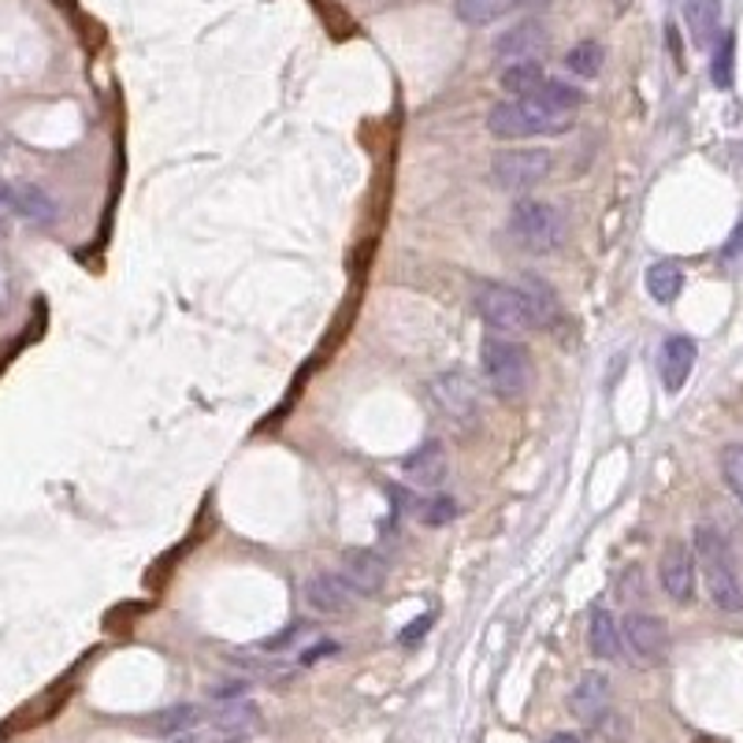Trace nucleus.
I'll return each instance as SVG.
<instances>
[{"label": "nucleus", "mask_w": 743, "mask_h": 743, "mask_svg": "<svg viewBox=\"0 0 743 743\" xmlns=\"http://www.w3.org/2000/svg\"><path fill=\"white\" fill-rule=\"evenodd\" d=\"M691 551H696V562L702 569V580H707V592L714 598V606L725 609V614H743V580L736 558L729 551V539L714 524H696Z\"/></svg>", "instance_id": "1"}, {"label": "nucleus", "mask_w": 743, "mask_h": 743, "mask_svg": "<svg viewBox=\"0 0 743 743\" xmlns=\"http://www.w3.org/2000/svg\"><path fill=\"white\" fill-rule=\"evenodd\" d=\"M473 305H476V312H480V320L495 331L521 335V331L546 328L543 309H539V301L524 287L480 279V283H473Z\"/></svg>", "instance_id": "2"}, {"label": "nucleus", "mask_w": 743, "mask_h": 743, "mask_svg": "<svg viewBox=\"0 0 743 743\" xmlns=\"http://www.w3.org/2000/svg\"><path fill=\"white\" fill-rule=\"evenodd\" d=\"M480 372H484V383L491 386V394H498L502 402L524 399L535 375L532 350L517 339H506V335H484Z\"/></svg>", "instance_id": "3"}, {"label": "nucleus", "mask_w": 743, "mask_h": 743, "mask_svg": "<svg viewBox=\"0 0 743 743\" xmlns=\"http://www.w3.org/2000/svg\"><path fill=\"white\" fill-rule=\"evenodd\" d=\"M573 127V116H562V112H551L543 105H535L532 97H513V100H498V105L487 112V130L502 141H521V138H554L565 135Z\"/></svg>", "instance_id": "4"}, {"label": "nucleus", "mask_w": 743, "mask_h": 743, "mask_svg": "<svg viewBox=\"0 0 743 743\" xmlns=\"http://www.w3.org/2000/svg\"><path fill=\"white\" fill-rule=\"evenodd\" d=\"M510 238L528 253H558L565 246V216L546 201L524 198L510 212Z\"/></svg>", "instance_id": "5"}, {"label": "nucleus", "mask_w": 743, "mask_h": 743, "mask_svg": "<svg viewBox=\"0 0 743 743\" xmlns=\"http://www.w3.org/2000/svg\"><path fill=\"white\" fill-rule=\"evenodd\" d=\"M432 402L446 421L461 432H473L480 424L484 402H480V383L473 380V372L465 369H450L432 380Z\"/></svg>", "instance_id": "6"}, {"label": "nucleus", "mask_w": 743, "mask_h": 743, "mask_svg": "<svg viewBox=\"0 0 743 743\" xmlns=\"http://www.w3.org/2000/svg\"><path fill=\"white\" fill-rule=\"evenodd\" d=\"M554 157L546 149H502L491 160V179L506 193H528L551 176Z\"/></svg>", "instance_id": "7"}, {"label": "nucleus", "mask_w": 743, "mask_h": 743, "mask_svg": "<svg viewBox=\"0 0 743 743\" xmlns=\"http://www.w3.org/2000/svg\"><path fill=\"white\" fill-rule=\"evenodd\" d=\"M658 580H661V587H666V595L673 598V603H680V606L696 603L699 562H696V551H691L684 539H669V543L661 546Z\"/></svg>", "instance_id": "8"}, {"label": "nucleus", "mask_w": 743, "mask_h": 743, "mask_svg": "<svg viewBox=\"0 0 743 743\" xmlns=\"http://www.w3.org/2000/svg\"><path fill=\"white\" fill-rule=\"evenodd\" d=\"M620 644L633 650L639 666H661L669 655V628L661 617L633 609V614L620 620Z\"/></svg>", "instance_id": "9"}, {"label": "nucleus", "mask_w": 743, "mask_h": 743, "mask_svg": "<svg viewBox=\"0 0 743 743\" xmlns=\"http://www.w3.org/2000/svg\"><path fill=\"white\" fill-rule=\"evenodd\" d=\"M301 595H305V603H309L312 614H320V617H346V614H353L361 603V595L353 592L350 580H346L342 573H328V569L305 576Z\"/></svg>", "instance_id": "10"}, {"label": "nucleus", "mask_w": 743, "mask_h": 743, "mask_svg": "<svg viewBox=\"0 0 743 743\" xmlns=\"http://www.w3.org/2000/svg\"><path fill=\"white\" fill-rule=\"evenodd\" d=\"M696 358H699V346L691 335H669V339L661 342L658 375H661V386H666L669 394L684 391L688 375H691V369H696Z\"/></svg>", "instance_id": "11"}, {"label": "nucleus", "mask_w": 743, "mask_h": 743, "mask_svg": "<svg viewBox=\"0 0 743 743\" xmlns=\"http://www.w3.org/2000/svg\"><path fill=\"white\" fill-rule=\"evenodd\" d=\"M402 473H405V480H410L413 487H421V491H439L446 473H450L446 446L439 439H427L424 446H416V450L405 457Z\"/></svg>", "instance_id": "12"}, {"label": "nucleus", "mask_w": 743, "mask_h": 743, "mask_svg": "<svg viewBox=\"0 0 743 743\" xmlns=\"http://www.w3.org/2000/svg\"><path fill=\"white\" fill-rule=\"evenodd\" d=\"M569 710H573V718L584 721V725H598L609 710V677L598 673V669H587V673L576 680L573 696H569Z\"/></svg>", "instance_id": "13"}, {"label": "nucleus", "mask_w": 743, "mask_h": 743, "mask_svg": "<svg viewBox=\"0 0 743 743\" xmlns=\"http://www.w3.org/2000/svg\"><path fill=\"white\" fill-rule=\"evenodd\" d=\"M342 576L353 584V592L361 598L369 595H380L383 584H386V562L369 546H361V551H346L342 558Z\"/></svg>", "instance_id": "14"}, {"label": "nucleus", "mask_w": 743, "mask_h": 743, "mask_svg": "<svg viewBox=\"0 0 743 743\" xmlns=\"http://www.w3.org/2000/svg\"><path fill=\"white\" fill-rule=\"evenodd\" d=\"M546 49V30L543 23H535V19H524V23H517L513 30H506L502 38L495 42V56L506 60V64H513V60H535L539 53Z\"/></svg>", "instance_id": "15"}, {"label": "nucleus", "mask_w": 743, "mask_h": 743, "mask_svg": "<svg viewBox=\"0 0 743 743\" xmlns=\"http://www.w3.org/2000/svg\"><path fill=\"white\" fill-rule=\"evenodd\" d=\"M212 729H216L220 736L231 740V743H238L246 736H257V732H261V710L253 707V702H246V699H234V702H227V707L216 710Z\"/></svg>", "instance_id": "16"}, {"label": "nucleus", "mask_w": 743, "mask_h": 743, "mask_svg": "<svg viewBox=\"0 0 743 743\" xmlns=\"http://www.w3.org/2000/svg\"><path fill=\"white\" fill-rule=\"evenodd\" d=\"M684 26L691 45L710 49L721 38V0H684Z\"/></svg>", "instance_id": "17"}, {"label": "nucleus", "mask_w": 743, "mask_h": 743, "mask_svg": "<svg viewBox=\"0 0 743 743\" xmlns=\"http://www.w3.org/2000/svg\"><path fill=\"white\" fill-rule=\"evenodd\" d=\"M587 647H592V655L603 661L620 658V625L603 606H595L592 620H587Z\"/></svg>", "instance_id": "18"}, {"label": "nucleus", "mask_w": 743, "mask_h": 743, "mask_svg": "<svg viewBox=\"0 0 743 743\" xmlns=\"http://www.w3.org/2000/svg\"><path fill=\"white\" fill-rule=\"evenodd\" d=\"M498 83H502L506 94H513V97H532L535 89L546 83V71L539 60H513V64L502 67Z\"/></svg>", "instance_id": "19"}, {"label": "nucleus", "mask_w": 743, "mask_h": 743, "mask_svg": "<svg viewBox=\"0 0 743 743\" xmlns=\"http://www.w3.org/2000/svg\"><path fill=\"white\" fill-rule=\"evenodd\" d=\"M644 283H647L650 298L658 305H669L680 298V290H684V272H680V264H673V261H655L647 268Z\"/></svg>", "instance_id": "20"}, {"label": "nucleus", "mask_w": 743, "mask_h": 743, "mask_svg": "<svg viewBox=\"0 0 743 743\" xmlns=\"http://www.w3.org/2000/svg\"><path fill=\"white\" fill-rule=\"evenodd\" d=\"M513 8H524V0H454V15L465 26H491L495 19L510 15Z\"/></svg>", "instance_id": "21"}, {"label": "nucleus", "mask_w": 743, "mask_h": 743, "mask_svg": "<svg viewBox=\"0 0 743 743\" xmlns=\"http://www.w3.org/2000/svg\"><path fill=\"white\" fill-rule=\"evenodd\" d=\"M12 212L34 220V223H53L56 220V201L49 198L42 187H34V182H23V187H15V193H12Z\"/></svg>", "instance_id": "22"}, {"label": "nucleus", "mask_w": 743, "mask_h": 743, "mask_svg": "<svg viewBox=\"0 0 743 743\" xmlns=\"http://www.w3.org/2000/svg\"><path fill=\"white\" fill-rule=\"evenodd\" d=\"M198 721H201V710L193 707V702H176V707L160 710V714L149 721V729L152 736H187Z\"/></svg>", "instance_id": "23"}, {"label": "nucleus", "mask_w": 743, "mask_h": 743, "mask_svg": "<svg viewBox=\"0 0 743 743\" xmlns=\"http://www.w3.org/2000/svg\"><path fill=\"white\" fill-rule=\"evenodd\" d=\"M532 100L551 112H562V116H573V112L584 105V94H580L576 86L562 83V78H546V83L532 94Z\"/></svg>", "instance_id": "24"}, {"label": "nucleus", "mask_w": 743, "mask_h": 743, "mask_svg": "<svg viewBox=\"0 0 743 743\" xmlns=\"http://www.w3.org/2000/svg\"><path fill=\"white\" fill-rule=\"evenodd\" d=\"M710 78L718 89H732L736 78V34H721L714 45V60H710Z\"/></svg>", "instance_id": "25"}, {"label": "nucleus", "mask_w": 743, "mask_h": 743, "mask_svg": "<svg viewBox=\"0 0 743 743\" xmlns=\"http://www.w3.org/2000/svg\"><path fill=\"white\" fill-rule=\"evenodd\" d=\"M603 60H606V53L598 42H576L565 53V67H569V75H576V78H595L598 71H603Z\"/></svg>", "instance_id": "26"}, {"label": "nucleus", "mask_w": 743, "mask_h": 743, "mask_svg": "<svg viewBox=\"0 0 743 743\" xmlns=\"http://www.w3.org/2000/svg\"><path fill=\"white\" fill-rule=\"evenodd\" d=\"M416 517H421V524L427 528H443L457 517V502L450 495H432L424 498V502H416Z\"/></svg>", "instance_id": "27"}, {"label": "nucleus", "mask_w": 743, "mask_h": 743, "mask_svg": "<svg viewBox=\"0 0 743 743\" xmlns=\"http://www.w3.org/2000/svg\"><path fill=\"white\" fill-rule=\"evenodd\" d=\"M721 476H725V487L743 506V443H729L721 450Z\"/></svg>", "instance_id": "28"}, {"label": "nucleus", "mask_w": 743, "mask_h": 743, "mask_svg": "<svg viewBox=\"0 0 743 743\" xmlns=\"http://www.w3.org/2000/svg\"><path fill=\"white\" fill-rule=\"evenodd\" d=\"M721 264H725V268H743V216L736 227H732L725 250H721Z\"/></svg>", "instance_id": "29"}, {"label": "nucleus", "mask_w": 743, "mask_h": 743, "mask_svg": "<svg viewBox=\"0 0 743 743\" xmlns=\"http://www.w3.org/2000/svg\"><path fill=\"white\" fill-rule=\"evenodd\" d=\"M432 620H435V614H424V617L410 620V625H405V633L399 636V644H402V647H413V644H421V639L427 636V628H432Z\"/></svg>", "instance_id": "30"}, {"label": "nucleus", "mask_w": 743, "mask_h": 743, "mask_svg": "<svg viewBox=\"0 0 743 743\" xmlns=\"http://www.w3.org/2000/svg\"><path fill=\"white\" fill-rule=\"evenodd\" d=\"M617 592H620V598H633V592H636V598H644V573H639L636 565L625 569L617 580Z\"/></svg>", "instance_id": "31"}, {"label": "nucleus", "mask_w": 743, "mask_h": 743, "mask_svg": "<svg viewBox=\"0 0 743 743\" xmlns=\"http://www.w3.org/2000/svg\"><path fill=\"white\" fill-rule=\"evenodd\" d=\"M323 655H339V644H331V639H323V644L309 647V650H301V666H317V658H323Z\"/></svg>", "instance_id": "32"}, {"label": "nucleus", "mask_w": 743, "mask_h": 743, "mask_svg": "<svg viewBox=\"0 0 743 743\" xmlns=\"http://www.w3.org/2000/svg\"><path fill=\"white\" fill-rule=\"evenodd\" d=\"M301 636V625H294V628H287L283 636H276V639H264V650H283L287 644H294V639Z\"/></svg>", "instance_id": "33"}, {"label": "nucleus", "mask_w": 743, "mask_h": 743, "mask_svg": "<svg viewBox=\"0 0 743 743\" xmlns=\"http://www.w3.org/2000/svg\"><path fill=\"white\" fill-rule=\"evenodd\" d=\"M12 193H15V187H8V182L0 179V205L4 209H12Z\"/></svg>", "instance_id": "34"}, {"label": "nucleus", "mask_w": 743, "mask_h": 743, "mask_svg": "<svg viewBox=\"0 0 743 743\" xmlns=\"http://www.w3.org/2000/svg\"><path fill=\"white\" fill-rule=\"evenodd\" d=\"M543 743H580V736H576V732H554V736L543 740Z\"/></svg>", "instance_id": "35"}, {"label": "nucleus", "mask_w": 743, "mask_h": 743, "mask_svg": "<svg viewBox=\"0 0 743 743\" xmlns=\"http://www.w3.org/2000/svg\"><path fill=\"white\" fill-rule=\"evenodd\" d=\"M179 743H220V740H209V736H198V732H187Z\"/></svg>", "instance_id": "36"}, {"label": "nucleus", "mask_w": 743, "mask_h": 743, "mask_svg": "<svg viewBox=\"0 0 743 743\" xmlns=\"http://www.w3.org/2000/svg\"><path fill=\"white\" fill-rule=\"evenodd\" d=\"M535 4H546V0H524V8H535Z\"/></svg>", "instance_id": "37"}]
</instances>
